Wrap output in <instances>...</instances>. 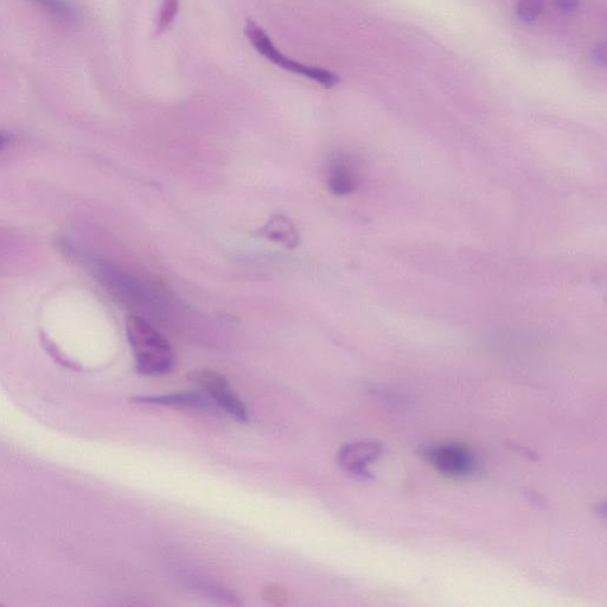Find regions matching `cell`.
Returning <instances> with one entry per match:
<instances>
[{
    "mask_svg": "<svg viewBox=\"0 0 607 607\" xmlns=\"http://www.w3.org/2000/svg\"><path fill=\"white\" fill-rule=\"evenodd\" d=\"M191 381L202 388L209 400H212L216 406L241 423H246L248 420L247 407L225 376L213 372V370H198L191 374Z\"/></svg>",
    "mask_w": 607,
    "mask_h": 607,
    "instance_id": "obj_4",
    "label": "cell"
},
{
    "mask_svg": "<svg viewBox=\"0 0 607 607\" xmlns=\"http://www.w3.org/2000/svg\"><path fill=\"white\" fill-rule=\"evenodd\" d=\"M30 2L40 5L41 8L60 18L63 22L70 24L78 22V14L66 0H30Z\"/></svg>",
    "mask_w": 607,
    "mask_h": 607,
    "instance_id": "obj_9",
    "label": "cell"
},
{
    "mask_svg": "<svg viewBox=\"0 0 607 607\" xmlns=\"http://www.w3.org/2000/svg\"><path fill=\"white\" fill-rule=\"evenodd\" d=\"M543 0H519L517 3V16L522 22L532 23L542 14Z\"/></svg>",
    "mask_w": 607,
    "mask_h": 607,
    "instance_id": "obj_10",
    "label": "cell"
},
{
    "mask_svg": "<svg viewBox=\"0 0 607 607\" xmlns=\"http://www.w3.org/2000/svg\"><path fill=\"white\" fill-rule=\"evenodd\" d=\"M579 2L580 0H555L558 9L565 12V14H572V12L577 10Z\"/></svg>",
    "mask_w": 607,
    "mask_h": 607,
    "instance_id": "obj_12",
    "label": "cell"
},
{
    "mask_svg": "<svg viewBox=\"0 0 607 607\" xmlns=\"http://www.w3.org/2000/svg\"><path fill=\"white\" fill-rule=\"evenodd\" d=\"M382 455V445L374 442H357L344 445L337 455V462L344 471L359 478H370L369 465Z\"/></svg>",
    "mask_w": 607,
    "mask_h": 607,
    "instance_id": "obj_5",
    "label": "cell"
},
{
    "mask_svg": "<svg viewBox=\"0 0 607 607\" xmlns=\"http://www.w3.org/2000/svg\"><path fill=\"white\" fill-rule=\"evenodd\" d=\"M421 456L446 477L464 478L476 470L475 455L464 445L447 443L430 446L421 451Z\"/></svg>",
    "mask_w": 607,
    "mask_h": 607,
    "instance_id": "obj_3",
    "label": "cell"
},
{
    "mask_svg": "<svg viewBox=\"0 0 607 607\" xmlns=\"http://www.w3.org/2000/svg\"><path fill=\"white\" fill-rule=\"evenodd\" d=\"M140 404L162 405L171 407L206 408L212 406L210 400L197 393H174L158 396H145L134 400Z\"/></svg>",
    "mask_w": 607,
    "mask_h": 607,
    "instance_id": "obj_7",
    "label": "cell"
},
{
    "mask_svg": "<svg viewBox=\"0 0 607 607\" xmlns=\"http://www.w3.org/2000/svg\"><path fill=\"white\" fill-rule=\"evenodd\" d=\"M355 176L349 165L343 161H338L332 165L329 176V187L332 193L336 195H348L355 189Z\"/></svg>",
    "mask_w": 607,
    "mask_h": 607,
    "instance_id": "obj_8",
    "label": "cell"
},
{
    "mask_svg": "<svg viewBox=\"0 0 607 607\" xmlns=\"http://www.w3.org/2000/svg\"><path fill=\"white\" fill-rule=\"evenodd\" d=\"M596 57L599 63H602V65H605V61H606V50L605 47H598L596 50Z\"/></svg>",
    "mask_w": 607,
    "mask_h": 607,
    "instance_id": "obj_13",
    "label": "cell"
},
{
    "mask_svg": "<svg viewBox=\"0 0 607 607\" xmlns=\"http://www.w3.org/2000/svg\"><path fill=\"white\" fill-rule=\"evenodd\" d=\"M245 33L248 41L253 44L255 50H257L260 55H263L266 60L274 63V65L279 68L285 69L287 72L293 74L304 76V78L315 81L319 83V85L327 88L335 87L340 83V76L330 72V70L303 65V63L291 60L290 57L281 53V51L274 46L270 36H268L264 29L260 28L257 23L253 22L252 19L247 21Z\"/></svg>",
    "mask_w": 607,
    "mask_h": 607,
    "instance_id": "obj_2",
    "label": "cell"
},
{
    "mask_svg": "<svg viewBox=\"0 0 607 607\" xmlns=\"http://www.w3.org/2000/svg\"><path fill=\"white\" fill-rule=\"evenodd\" d=\"M261 234L278 244L287 248H295L299 244L298 230L293 223L284 215H274L267 225L261 230Z\"/></svg>",
    "mask_w": 607,
    "mask_h": 607,
    "instance_id": "obj_6",
    "label": "cell"
},
{
    "mask_svg": "<svg viewBox=\"0 0 607 607\" xmlns=\"http://www.w3.org/2000/svg\"><path fill=\"white\" fill-rule=\"evenodd\" d=\"M126 332L140 374L157 376L170 372L174 366V353L161 332L144 318L134 315L126 319Z\"/></svg>",
    "mask_w": 607,
    "mask_h": 607,
    "instance_id": "obj_1",
    "label": "cell"
},
{
    "mask_svg": "<svg viewBox=\"0 0 607 607\" xmlns=\"http://www.w3.org/2000/svg\"><path fill=\"white\" fill-rule=\"evenodd\" d=\"M178 0H164L158 21V34L168 29L177 15Z\"/></svg>",
    "mask_w": 607,
    "mask_h": 607,
    "instance_id": "obj_11",
    "label": "cell"
},
{
    "mask_svg": "<svg viewBox=\"0 0 607 607\" xmlns=\"http://www.w3.org/2000/svg\"><path fill=\"white\" fill-rule=\"evenodd\" d=\"M8 140H9V136H8V134H6V133H4V132L0 131V149H2V148H3V146H4L6 143H8Z\"/></svg>",
    "mask_w": 607,
    "mask_h": 607,
    "instance_id": "obj_14",
    "label": "cell"
}]
</instances>
